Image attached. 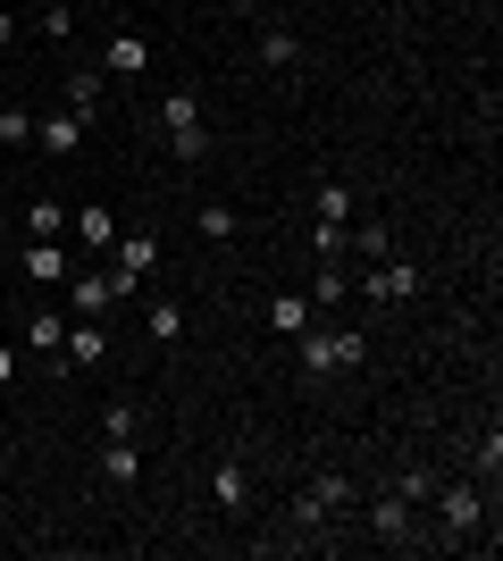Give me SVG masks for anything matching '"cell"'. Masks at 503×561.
Here are the masks:
<instances>
[{
	"instance_id": "24",
	"label": "cell",
	"mask_w": 503,
	"mask_h": 561,
	"mask_svg": "<svg viewBox=\"0 0 503 561\" xmlns=\"http://www.w3.org/2000/svg\"><path fill=\"white\" fill-rule=\"evenodd\" d=\"M193 227L210 234V243H236V234H243V218L227 210V202H202V210H193Z\"/></svg>"
},
{
	"instance_id": "17",
	"label": "cell",
	"mask_w": 503,
	"mask_h": 561,
	"mask_svg": "<svg viewBox=\"0 0 503 561\" xmlns=\"http://www.w3.org/2000/svg\"><path fill=\"white\" fill-rule=\"evenodd\" d=\"M101 93H110V76H101V68H76V76H68V110H76V117H84V126H93V110H101Z\"/></svg>"
},
{
	"instance_id": "7",
	"label": "cell",
	"mask_w": 503,
	"mask_h": 561,
	"mask_svg": "<svg viewBox=\"0 0 503 561\" xmlns=\"http://www.w3.org/2000/svg\"><path fill=\"white\" fill-rule=\"evenodd\" d=\"M68 234H25V252H18V277H34V285H68Z\"/></svg>"
},
{
	"instance_id": "23",
	"label": "cell",
	"mask_w": 503,
	"mask_h": 561,
	"mask_svg": "<svg viewBox=\"0 0 503 561\" xmlns=\"http://www.w3.org/2000/svg\"><path fill=\"white\" fill-rule=\"evenodd\" d=\"M144 328H151V344H185V302H151Z\"/></svg>"
},
{
	"instance_id": "20",
	"label": "cell",
	"mask_w": 503,
	"mask_h": 561,
	"mask_svg": "<svg viewBox=\"0 0 503 561\" xmlns=\"http://www.w3.org/2000/svg\"><path fill=\"white\" fill-rule=\"evenodd\" d=\"M25 234H68V202H59V193H34V202H25Z\"/></svg>"
},
{
	"instance_id": "1",
	"label": "cell",
	"mask_w": 503,
	"mask_h": 561,
	"mask_svg": "<svg viewBox=\"0 0 503 561\" xmlns=\"http://www.w3.org/2000/svg\"><path fill=\"white\" fill-rule=\"evenodd\" d=\"M294 352H302V377L319 386V377L361 369V360H369V335H353V328H319V319H311V328L294 335Z\"/></svg>"
},
{
	"instance_id": "29",
	"label": "cell",
	"mask_w": 503,
	"mask_h": 561,
	"mask_svg": "<svg viewBox=\"0 0 503 561\" xmlns=\"http://www.w3.org/2000/svg\"><path fill=\"white\" fill-rule=\"evenodd\" d=\"M135 427H144V411H135V402H110V411H101V436H135Z\"/></svg>"
},
{
	"instance_id": "14",
	"label": "cell",
	"mask_w": 503,
	"mask_h": 561,
	"mask_svg": "<svg viewBox=\"0 0 503 561\" xmlns=\"http://www.w3.org/2000/svg\"><path fill=\"white\" fill-rule=\"evenodd\" d=\"M311 512L319 519H353V478H344V469H311Z\"/></svg>"
},
{
	"instance_id": "15",
	"label": "cell",
	"mask_w": 503,
	"mask_h": 561,
	"mask_svg": "<svg viewBox=\"0 0 503 561\" xmlns=\"http://www.w3.org/2000/svg\"><path fill=\"white\" fill-rule=\"evenodd\" d=\"M101 352H110V328H101V319H68V344H59V369H93Z\"/></svg>"
},
{
	"instance_id": "22",
	"label": "cell",
	"mask_w": 503,
	"mask_h": 561,
	"mask_svg": "<svg viewBox=\"0 0 503 561\" xmlns=\"http://www.w3.org/2000/svg\"><path fill=\"white\" fill-rule=\"evenodd\" d=\"M344 260H319V277H311V310H344Z\"/></svg>"
},
{
	"instance_id": "6",
	"label": "cell",
	"mask_w": 503,
	"mask_h": 561,
	"mask_svg": "<svg viewBox=\"0 0 503 561\" xmlns=\"http://www.w3.org/2000/svg\"><path fill=\"white\" fill-rule=\"evenodd\" d=\"M110 310H118V285H110V268H101V260L68 268V319H110Z\"/></svg>"
},
{
	"instance_id": "12",
	"label": "cell",
	"mask_w": 503,
	"mask_h": 561,
	"mask_svg": "<svg viewBox=\"0 0 503 561\" xmlns=\"http://www.w3.org/2000/svg\"><path fill=\"white\" fill-rule=\"evenodd\" d=\"M144 68H151V34L118 25V34H110V50H101V76H144Z\"/></svg>"
},
{
	"instance_id": "25",
	"label": "cell",
	"mask_w": 503,
	"mask_h": 561,
	"mask_svg": "<svg viewBox=\"0 0 503 561\" xmlns=\"http://www.w3.org/2000/svg\"><path fill=\"white\" fill-rule=\"evenodd\" d=\"M344 252H361V260H386V252H395V234H386L378 218H361V227L344 234Z\"/></svg>"
},
{
	"instance_id": "27",
	"label": "cell",
	"mask_w": 503,
	"mask_h": 561,
	"mask_svg": "<svg viewBox=\"0 0 503 561\" xmlns=\"http://www.w3.org/2000/svg\"><path fill=\"white\" fill-rule=\"evenodd\" d=\"M34 25H43V43H68V34H76V9H68V0H50Z\"/></svg>"
},
{
	"instance_id": "9",
	"label": "cell",
	"mask_w": 503,
	"mask_h": 561,
	"mask_svg": "<svg viewBox=\"0 0 503 561\" xmlns=\"http://www.w3.org/2000/svg\"><path fill=\"white\" fill-rule=\"evenodd\" d=\"M34 151H50V160H76V151H84V117H76V110L34 117Z\"/></svg>"
},
{
	"instance_id": "2",
	"label": "cell",
	"mask_w": 503,
	"mask_h": 561,
	"mask_svg": "<svg viewBox=\"0 0 503 561\" xmlns=\"http://www.w3.org/2000/svg\"><path fill=\"white\" fill-rule=\"evenodd\" d=\"M436 545H479V528H487V494L470 486V478H436Z\"/></svg>"
},
{
	"instance_id": "21",
	"label": "cell",
	"mask_w": 503,
	"mask_h": 561,
	"mask_svg": "<svg viewBox=\"0 0 503 561\" xmlns=\"http://www.w3.org/2000/svg\"><path fill=\"white\" fill-rule=\"evenodd\" d=\"M261 68H277V76H294V68H302V43H294L286 25H268V34H261Z\"/></svg>"
},
{
	"instance_id": "32",
	"label": "cell",
	"mask_w": 503,
	"mask_h": 561,
	"mask_svg": "<svg viewBox=\"0 0 503 561\" xmlns=\"http://www.w3.org/2000/svg\"><path fill=\"white\" fill-rule=\"evenodd\" d=\"M218 9H227V18H243V9H252V0H218Z\"/></svg>"
},
{
	"instance_id": "13",
	"label": "cell",
	"mask_w": 503,
	"mask_h": 561,
	"mask_svg": "<svg viewBox=\"0 0 503 561\" xmlns=\"http://www.w3.org/2000/svg\"><path fill=\"white\" fill-rule=\"evenodd\" d=\"M210 503L227 519H243V512H252V469H243V461H218L210 469Z\"/></svg>"
},
{
	"instance_id": "16",
	"label": "cell",
	"mask_w": 503,
	"mask_h": 561,
	"mask_svg": "<svg viewBox=\"0 0 503 561\" xmlns=\"http://www.w3.org/2000/svg\"><path fill=\"white\" fill-rule=\"evenodd\" d=\"M18 344H25V352H43V360H59V344H68V319H59V310H34V319L18 328Z\"/></svg>"
},
{
	"instance_id": "10",
	"label": "cell",
	"mask_w": 503,
	"mask_h": 561,
	"mask_svg": "<svg viewBox=\"0 0 503 561\" xmlns=\"http://www.w3.org/2000/svg\"><path fill=\"white\" fill-rule=\"evenodd\" d=\"M68 234L84 243V260H110V243H118V218L101 210V202H84V210H68Z\"/></svg>"
},
{
	"instance_id": "11",
	"label": "cell",
	"mask_w": 503,
	"mask_h": 561,
	"mask_svg": "<svg viewBox=\"0 0 503 561\" xmlns=\"http://www.w3.org/2000/svg\"><path fill=\"white\" fill-rule=\"evenodd\" d=\"M93 469H101V486H135V478H144V453H135V436H101Z\"/></svg>"
},
{
	"instance_id": "31",
	"label": "cell",
	"mask_w": 503,
	"mask_h": 561,
	"mask_svg": "<svg viewBox=\"0 0 503 561\" xmlns=\"http://www.w3.org/2000/svg\"><path fill=\"white\" fill-rule=\"evenodd\" d=\"M9 377H18V344H9V335H0V386H9Z\"/></svg>"
},
{
	"instance_id": "18",
	"label": "cell",
	"mask_w": 503,
	"mask_h": 561,
	"mask_svg": "<svg viewBox=\"0 0 503 561\" xmlns=\"http://www.w3.org/2000/svg\"><path fill=\"white\" fill-rule=\"evenodd\" d=\"M311 218H328V227H353V185H344V176H328V185L311 193Z\"/></svg>"
},
{
	"instance_id": "8",
	"label": "cell",
	"mask_w": 503,
	"mask_h": 561,
	"mask_svg": "<svg viewBox=\"0 0 503 561\" xmlns=\"http://www.w3.org/2000/svg\"><path fill=\"white\" fill-rule=\"evenodd\" d=\"M369 537H378V545H420V537H428V528H420V512H411L403 494L386 486L378 503H369Z\"/></svg>"
},
{
	"instance_id": "5",
	"label": "cell",
	"mask_w": 503,
	"mask_h": 561,
	"mask_svg": "<svg viewBox=\"0 0 503 561\" xmlns=\"http://www.w3.org/2000/svg\"><path fill=\"white\" fill-rule=\"evenodd\" d=\"M101 268H110V285H118V302H126V294L160 268V234H151V227L126 234V227H118V243H110V260H101Z\"/></svg>"
},
{
	"instance_id": "28",
	"label": "cell",
	"mask_w": 503,
	"mask_h": 561,
	"mask_svg": "<svg viewBox=\"0 0 503 561\" xmlns=\"http://www.w3.org/2000/svg\"><path fill=\"white\" fill-rule=\"evenodd\" d=\"M0 142H9V151H25V142H34V117L9 110V101H0Z\"/></svg>"
},
{
	"instance_id": "26",
	"label": "cell",
	"mask_w": 503,
	"mask_h": 561,
	"mask_svg": "<svg viewBox=\"0 0 503 561\" xmlns=\"http://www.w3.org/2000/svg\"><path fill=\"white\" fill-rule=\"evenodd\" d=\"M395 494H403L411 512H420V503L436 494V469H420V461H411V469H395Z\"/></svg>"
},
{
	"instance_id": "4",
	"label": "cell",
	"mask_w": 503,
	"mask_h": 561,
	"mask_svg": "<svg viewBox=\"0 0 503 561\" xmlns=\"http://www.w3.org/2000/svg\"><path fill=\"white\" fill-rule=\"evenodd\" d=\"M361 294H369V302L378 310H395V302H420V294H428V268H420V260H369V268H361Z\"/></svg>"
},
{
	"instance_id": "30",
	"label": "cell",
	"mask_w": 503,
	"mask_h": 561,
	"mask_svg": "<svg viewBox=\"0 0 503 561\" xmlns=\"http://www.w3.org/2000/svg\"><path fill=\"white\" fill-rule=\"evenodd\" d=\"M344 234H353V227H328V218H319V227H311V252L319 260H344Z\"/></svg>"
},
{
	"instance_id": "19",
	"label": "cell",
	"mask_w": 503,
	"mask_h": 561,
	"mask_svg": "<svg viewBox=\"0 0 503 561\" xmlns=\"http://www.w3.org/2000/svg\"><path fill=\"white\" fill-rule=\"evenodd\" d=\"M311 319H319L311 294H277V302H268V328H277V335H302Z\"/></svg>"
},
{
	"instance_id": "3",
	"label": "cell",
	"mask_w": 503,
	"mask_h": 561,
	"mask_svg": "<svg viewBox=\"0 0 503 561\" xmlns=\"http://www.w3.org/2000/svg\"><path fill=\"white\" fill-rule=\"evenodd\" d=\"M160 135L176 160H210V117H202V93L193 84H176V93L160 101Z\"/></svg>"
}]
</instances>
